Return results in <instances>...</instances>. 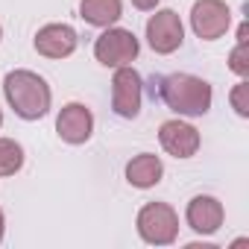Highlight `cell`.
Returning <instances> with one entry per match:
<instances>
[{
	"instance_id": "obj_5",
	"label": "cell",
	"mask_w": 249,
	"mask_h": 249,
	"mask_svg": "<svg viewBox=\"0 0 249 249\" xmlns=\"http://www.w3.org/2000/svg\"><path fill=\"white\" fill-rule=\"evenodd\" d=\"M141 97H144V85H141V73L135 68L120 65L114 79H111V108L120 117H138L141 111Z\"/></svg>"
},
{
	"instance_id": "obj_8",
	"label": "cell",
	"mask_w": 249,
	"mask_h": 249,
	"mask_svg": "<svg viewBox=\"0 0 249 249\" xmlns=\"http://www.w3.org/2000/svg\"><path fill=\"white\" fill-rule=\"evenodd\" d=\"M56 132L65 144H85L94 132V114L82 103H68L56 117Z\"/></svg>"
},
{
	"instance_id": "obj_17",
	"label": "cell",
	"mask_w": 249,
	"mask_h": 249,
	"mask_svg": "<svg viewBox=\"0 0 249 249\" xmlns=\"http://www.w3.org/2000/svg\"><path fill=\"white\" fill-rule=\"evenodd\" d=\"M156 3H159V0H132V6H135V9H144V12L156 9Z\"/></svg>"
},
{
	"instance_id": "obj_6",
	"label": "cell",
	"mask_w": 249,
	"mask_h": 249,
	"mask_svg": "<svg viewBox=\"0 0 249 249\" xmlns=\"http://www.w3.org/2000/svg\"><path fill=\"white\" fill-rule=\"evenodd\" d=\"M231 24V12L223 0H196L191 9V27L202 41H217L220 36H226Z\"/></svg>"
},
{
	"instance_id": "obj_19",
	"label": "cell",
	"mask_w": 249,
	"mask_h": 249,
	"mask_svg": "<svg viewBox=\"0 0 249 249\" xmlns=\"http://www.w3.org/2000/svg\"><path fill=\"white\" fill-rule=\"evenodd\" d=\"M0 126H3V114H0Z\"/></svg>"
},
{
	"instance_id": "obj_18",
	"label": "cell",
	"mask_w": 249,
	"mask_h": 249,
	"mask_svg": "<svg viewBox=\"0 0 249 249\" xmlns=\"http://www.w3.org/2000/svg\"><path fill=\"white\" fill-rule=\"evenodd\" d=\"M0 243H3V211H0Z\"/></svg>"
},
{
	"instance_id": "obj_9",
	"label": "cell",
	"mask_w": 249,
	"mask_h": 249,
	"mask_svg": "<svg viewBox=\"0 0 249 249\" xmlns=\"http://www.w3.org/2000/svg\"><path fill=\"white\" fill-rule=\"evenodd\" d=\"M159 141L176 159H191L199 150V132L185 120H164L159 129Z\"/></svg>"
},
{
	"instance_id": "obj_16",
	"label": "cell",
	"mask_w": 249,
	"mask_h": 249,
	"mask_svg": "<svg viewBox=\"0 0 249 249\" xmlns=\"http://www.w3.org/2000/svg\"><path fill=\"white\" fill-rule=\"evenodd\" d=\"M231 108L240 117H249V85L246 82H237L234 85V91H231Z\"/></svg>"
},
{
	"instance_id": "obj_3",
	"label": "cell",
	"mask_w": 249,
	"mask_h": 249,
	"mask_svg": "<svg viewBox=\"0 0 249 249\" xmlns=\"http://www.w3.org/2000/svg\"><path fill=\"white\" fill-rule=\"evenodd\" d=\"M138 234L147 243L167 246L179 234V217L167 202H147L138 211Z\"/></svg>"
},
{
	"instance_id": "obj_10",
	"label": "cell",
	"mask_w": 249,
	"mask_h": 249,
	"mask_svg": "<svg viewBox=\"0 0 249 249\" xmlns=\"http://www.w3.org/2000/svg\"><path fill=\"white\" fill-rule=\"evenodd\" d=\"M36 50L47 59H65L76 50V33L68 24H47L36 36Z\"/></svg>"
},
{
	"instance_id": "obj_14",
	"label": "cell",
	"mask_w": 249,
	"mask_h": 249,
	"mask_svg": "<svg viewBox=\"0 0 249 249\" xmlns=\"http://www.w3.org/2000/svg\"><path fill=\"white\" fill-rule=\"evenodd\" d=\"M24 167V150L12 138H0V176H12Z\"/></svg>"
},
{
	"instance_id": "obj_7",
	"label": "cell",
	"mask_w": 249,
	"mask_h": 249,
	"mask_svg": "<svg viewBox=\"0 0 249 249\" xmlns=\"http://www.w3.org/2000/svg\"><path fill=\"white\" fill-rule=\"evenodd\" d=\"M147 41H150V47H153L156 53H161V56L179 50L182 41H185V30H182L179 15H176L173 9L156 12V15L147 21Z\"/></svg>"
},
{
	"instance_id": "obj_2",
	"label": "cell",
	"mask_w": 249,
	"mask_h": 249,
	"mask_svg": "<svg viewBox=\"0 0 249 249\" xmlns=\"http://www.w3.org/2000/svg\"><path fill=\"white\" fill-rule=\"evenodd\" d=\"M159 97L176 114L199 117L211 108V85L194 73H167L159 79Z\"/></svg>"
},
{
	"instance_id": "obj_1",
	"label": "cell",
	"mask_w": 249,
	"mask_h": 249,
	"mask_svg": "<svg viewBox=\"0 0 249 249\" xmlns=\"http://www.w3.org/2000/svg\"><path fill=\"white\" fill-rule=\"evenodd\" d=\"M3 94H6V103L15 108L18 117L24 120H38L50 111V85L33 73V71H12L6 73L3 79Z\"/></svg>"
},
{
	"instance_id": "obj_12",
	"label": "cell",
	"mask_w": 249,
	"mask_h": 249,
	"mask_svg": "<svg viewBox=\"0 0 249 249\" xmlns=\"http://www.w3.org/2000/svg\"><path fill=\"white\" fill-rule=\"evenodd\" d=\"M161 173H164L161 159L153 156V153H141V156H135L126 164V179L135 188H153V185H159L161 182Z\"/></svg>"
},
{
	"instance_id": "obj_15",
	"label": "cell",
	"mask_w": 249,
	"mask_h": 249,
	"mask_svg": "<svg viewBox=\"0 0 249 249\" xmlns=\"http://www.w3.org/2000/svg\"><path fill=\"white\" fill-rule=\"evenodd\" d=\"M229 68L243 79L249 76V44L246 41H237V47L229 53Z\"/></svg>"
},
{
	"instance_id": "obj_13",
	"label": "cell",
	"mask_w": 249,
	"mask_h": 249,
	"mask_svg": "<svg viewBox=\"0 0 249 249\" xmlns=\"http://www.w3.org/2000/svg\"><path fill=\"white\" fill-rule=\"evenodd\" d=\"M120 0H82L79 3V15L91 27H111L120 18Z\"/></svg>"
},
{
	"instance_id": "obj_4",
	"label": "cell",
	"mask_w": 249,
	"mask_h": 249,
	"mask_svg": "<svg viewBox=\"0 0 249 249\" xmlns=\"http://www.w3.org/2000/svg\"><path fill=\"white\" fill-rule=\"evenodd\" d=\"M138 50H141V44H138L135 33H132V30H120V27L106 30V33L94 41V56H97V62L106 65V68L129 65V62L138 56Z\"/></svg>"
},
{
	"instance_id": "obj_11",
	"label": "cell",
	"mask_w": 249,
	"mask_h": 249,
	"mask_svg": "<svg viewBox=\"0 0 249 249\" xmlns=\"http://www.w3.org/2000/svg\"><path fill=\"white\" fill-rule=\"evenodd\" d=\"M223 202L214 199V196H194L188 202V226L196 231V234H214L220 226H223Z\"/></svg>"
}]
</instances>
